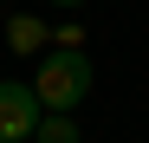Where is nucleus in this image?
Returning <instances> with one entry per match:
<instances>
[{
    "mask_svg": "<svg viewBox=\"0 0 149 143\" xmlns=\"http://www.w3.org/2000/svg\"><path fill=\"white\" fill-rule=\"evenodd\" d=\"M33 91H39L45 111H78L84 91H91V59L78 52V46H58L52 59L33 65Z\"/></svg>",
    "mask_w": 149,
    "mask_h": 143,
    "instance_id": "obj_1",
    "label": "nucleus"
},
{
    "mask_svg": "<svg viewBox=\"0 0 149 143\" xmlns=\"http://www.w3.org/2000/svg\"><path fill=\"white\" fill-rule=\"evenodd\" d=\"M39 117H45V104H39L33 85L0 78V143H26V137L39 130Z\"/></svg>",
    "mask_w": 149,
    "mask_h": 143,
    "instance_id": "obj_2",
    "label": "nucleus"
},
{
    "mask_svg": "<svg viewBox=\"0 0 149 143\" xmlns=\"http://www.w3.org/2000/svg\"><path fill=\"white\" fill-rule=\"evenodd\" d=\"M7 46H13V52H39V46H45V20L13 13V20H7Z\"/></svg>",
    "mask_w": 149,
    "mask_h": 143,
    "instance_id": "obj_3",
    "label": "nucleus"
},
{
    "mask_svg": "<svg viewBox=\"0 0 149 143\" xmlns=\"http://www.w3.org/2000/svg\"><path fill=\"white\" fill-rule=\"evenodd\" d=\"M33 143H78L71 111H45V117H39V130H33Z\"/></svg>",
    "mask_w": 149,
    "mask_h": 143,
    "instance_id": "obj_4",
    "label": "nucleus"
},
{
    "mask_svg": "<svg viewBox=\"0 0 149 143\" xmlns=\"http://www.w3.org/2000/svg\"><path fill=\"white\" fill-rule=\"evenodd\" d=\"M45 7H84V0H45Z\"/></svg>",
    "mask_w": 149,
    "mask_h": 143,
    "instance_id": "obj_5",
    "label": "nucleus"
}]
</instances>
